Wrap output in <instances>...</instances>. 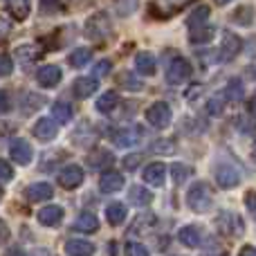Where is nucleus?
I'll use <instances>...</instances> for the list:
<instances>
[{
	"mask_svg": "<svg viewBox=\"0 0 256 256\" xmlns=\"http://www.w3.org/2000/svg\"><path fill=\"white\" fill-rule=\"evenodd\" d=\"M9 32H12V25H9L7 20H2V18H0V40H2V38H7V36H9Z\"/></svg>",
	"mask_w": 256,
	"mask_h": 256,
	"instance_id": "nucleus-47",
	"label": "nucleus"
},
{
	"mask_svg": "<svg viewBox=\"0 0 256 256\" xmlns=\"http://www.w3.org/2000/svg\"><path fill=\"white\" fill-rule=\"evenodd\" d=\"M9 240V227L4 220H0V245H4Z\"/></svg>",
	"mask_w": 256,
	"mask_h": 256,
	"instance_id": "nucleus-46",
	"label": "nucleus"
},
{
	"mask_svg": "<svg viewBox=\"0 0 256 256\" xmlns=\"http://www.w3.org/2000/svg\"><path fill=\"white\" fill-rule=\"evenodd\" d=\"M66 254L68 256H92L94 254V245L90 243V240L70 238L66 243Z\"/></svg>",
	"mask_w": 256,
	"mask_h": 256,
	"instance_id": "nucleus-17",
	"label": "nucleus"
},
{
	"mask_svg": "<svg viewBox=\"0 0 256 256\" xmlns=\"http://www.w3.org/2000/svg\"><path fill=\"white\" fill-rule=\"evenodd\" d=\"M135 70L144 76L155 74V70H158V66H155V56L150 52H137L135 54Z\"/></svg>",
	"mask_w": 256,
	"mask_h": 256,
	"instance_id": "nucleus-18",
	"label": "nucleus"
},
{
	"mask_svg": "<svg viewBox=\"0 0 256 256\" xmlns=\"http://www.w3.org/2000/svg\"><path fill=\"white\" fill-rule=\"evenodd\" d=\"M168 171H171L173 182H178V184H182V182H184V180H189V176H191V173H194V168H191V166H186V164L173 162Z\"/></svg>",
	"mask_w": 256,
	"mask_h": 256,
	"instance_id": "nucleus-32",
	"label": "nucleus"
},
{
	"mask_svg": "<svg viewBox=\"0 0 256 256\" xmlns=\"http://www.w3.org/2000/svg\"><path fill=\"white\" fill-rule=\"evenodd\" d=\"M74 230L84 232V234H94V232L99 230L97 216H94V214H90V212H84V214H81V216L74 220Z\"/></svg>",
	"mask_w": 256,
	"mask_h": 256,
	"instance_id": "nucleus-22",
	"label": "nucleus"
},
{
	"mask_svg": "<svg viewBox=\"0 0 256 256\" xmlns=\"http://www.w3.org/2000/svg\"><path fill=\"white\" fill-rule=\"evenodd\" d=\"M238 128L240 130H254L256 128V120H252V117H238Z\"/></svg>",
	"mask_w": 256,
	"mask_h": 256,
	"instance_id": "nucleus-44",
	"label": "nucleus"
},
{
	"mask_svg": "<svg viewBox=\"0 0 256 256\" xmlns=\"http://www.w3.org/2000/svg\"><path fill=\"white\" fill-rule=\"evenodd\" d=\"M216 182L222 189H234V186L240 184V173L238 168H234L232 164H220L216 168Z\"/></svg>",
	"mask_w": 256,
	"mask_h": 256,
	"instance_id": "nucleus-8",
	"label": "nucleus"
},
{
	"mask_svg": "<svg viewBox=\"0 0 256 256\" xmlns=\"http://www.w3.org/2000/svg\"><path fill=\"white\" fill-rule=\"evenodd\" d=\"M14 72V61L9 54H0V79L9 76Z\"/></svg>",
	"mask_w": 256,
	"mask_h": 256,
	"instance_id": "nucleus-36",
	"label": "nucleus"
},
{
	"mask_svg": "<svg viewBox=\"0 0 256 256\" xmlns=\"http://www.w3.org/2000/svg\"><path fill=\"white\" fill-rule=\"evenodd\" d=\"M204 256H227V254H204Z\"/></svg>",
	"mask_w": 256,
	"mask_h": 256,
	"instance_id": "nucleus-53",
	"label": "nucleus"
},
{
	"mask_svg": "<svg viewBox=\"0 0 256 256\" xmlns=\"http://www.w3.org/2000/svg\"><path fill=\"white\" fill-rule=\"evenodd\" d=\"M214 198H212V191H209L207 182H196L191 184V189L186 191V204L189 209H194L196 214H202L212 207Z\"/></svg>",
	"mask_w": 256,
	"mask_h": 256,
	"instance_id": "nucleus-2",
	"label": "nucleus"
},
{
	"mask_svg": "<svg viewBox=\"0 0 256 256\" xmlns=\"http://www.w3.org/2000/svg\"><path fill=\"white\" fill-rule=\"evenodd\" d=\"M58 132V126H56V120H38L34 126V137L40 142H52Z\"/></svg>",
	"mask_w": 256,
	"mask_h": 256,
	"instance_id": "nucleus-13",
	"label": "nucleus"
},
{
	"mask_svg": "<svg viewBox=\"0 0 256 256\" xmlns=\"http://www.w3.org/2000/svg\"><path fill=\"white\" fill-rule=\"evenodd\" d=\"M140 162H142V155L140 153H130V155H126V158H124V166L128 168V171L137 168V166H140Z\"/></svg>",
	"mask_w": 256,
	"mask_h": 256,
	"instance_id": "nucleus-43",
	"label": "nucleus"
},
{
	"mask_svg": "<svg viewBox=\"0 0 256 256\" xmlns=\"http://www.w3.org/2000/svg\"><path fill=\"white\" fill-rule=\"evenodd\" d=\"M250 110H252V115H256V92L252 94V99H250Z\"/></svg>",
	"mask_w": 256,
	"mask_h": 256,
	"instance_id": "nucleus-50",
	"label": "nucleus"
},
{
	"mask_svg": "<svg viewBox=\"0 0 256 256\" xmlns=\"http://www.w3.org/2000/svg\"><path fill=\"white\" fill-rule=\"evenodd\" d=\"M52 117L58 124H68L72 120V106L68 102H56L52 106Z\"/></svg>",
	"mask_w": 256,
	"mask_h": 256,
	"instance_id": "nucleus-31",
	"label": "nucleus"
},
{
	"mask_svg": "<svg viewBox=\"0 0 256 256\" xmlns=\"http://www.w3.org/2000/svg\"><path fill=\"white\" fill-rule=\"evenodd\" d=\"M214 36V27L212 25H198V27H191L189 30V40L194 45H200V43H209Z\"/></svg>",
	"mask_w": 256,
	"mask_h": 256,
	"instance_id": "nucleus-24",
	"label": "nucleus"
},
{
	"mask_svg": "<svg viewBox=\"0 0 256 256\" xmlns=\"http://www.w3.org/2000/svg\"><path fill=\"white\" fill-rule=\"evenodd\" d=\"M240 50H243V40H240V36H236L234 32H225V34H222V43H220L218 58H220V61H232V58H236L240 54Z\"/></svg>",
	"mask_w": 256,
	"mask_h": 256,
	"instance_id": "nucleus-6",
	"label": "nucleus"
},
{
	"mask_svg": "<svg viewBox=\"0 0 256 256\" xmlns=\"http://www.w3.org/2000/svg\"><path fill=\"white\" fill-rule=\"evenodd\" d=\"M97 88H99L97 76H79V79L74 81V86H72V90H74V94L79 99H86V97H90V94H94Z\"/></svg>",
	"mask_w": 256,
	"mask_h": 256,
	"instance_id": "nucleus-14",
	"label": "nucleus"
},
{
	"mask_svg": "<svg viewBox=\"0 0 256 256\" xmlns=\"http://www.w3.org/2000/svg\"><path fill=\"white\" fill-rule=\"evenodd\" d=\"M135 7H137V0H117V12H120V16H128Z\"/></svg>",
	"mask_w": 256,
	"mask_h": 256,
	"instance_id": "nucleus-40",
	"label": "nucleus"
},
{
	"mask_svg": "<svg viewBox=\"0 0 256 256\" xmlns=\"http://www.w3.org/2000/svg\"><path fill=\"white\" fill-rule=\"evenodd\" d=\"M214 2H216V4H220V7H225V4H230L232 0H214Z\"/></svg>",
	"mask_w": 256,
	"mask_h": 256,
	"instance_id": "nucleus-51",
	"label": "nucleus"
},
{
	"mask_svg": "<svg viewBox=\"0 0 256 256\" xmlns=\"http://www.w3.org/2000/svg\"><path fill=\"white\" fill-rule=\"evenodd\" d=\"M178 238L186 248H200V230L196 225H186L178 232Z\"/></svg>",
	"mask_w": 256,
	"mask_h": 256,
	"instance_id": "nucleus-23",
	"label": "nucleus"
},
{
	"mask_svg": "<svg viewBox=\"0 0 256 256\" xmlns=\"http://www.w3.org/2000/svg\"><path fill=\"white\" fill-rule=\"evenodd\" d=\"M54 196V189L48 184V182H34V184L25 186V198L30 202H45Z\"/></svg>",
	"mask_w": 256,
	"mask_h": 256,
	"instance_id": "nucleus-10",
	"label": "nucleus"
},
{
	"mask_svg": "<svg viewBox=\"0 0 256 256\" xmlns=\"http://www.w3.org/2000/svg\"><path fill=\"white\" fill-rule=\"evenodd\" d=\"M9 106H12V102H9V94L4 92V90H0V112H7Z\"/></svg>",
	"mask_w": 256,
	"mask_h": 256,
	"instance_id": "nucleus-45",
	"label": "nucleus"
},
{
	"mask_svg": "<svg viewBox=\"0 0 256 256\" xmlns=\"http://www.w3.org/2000/svg\"><path fill=\"white\" fill-rule=\"evenodd\" d=\"M110 32H112V22H110V16H108L106 12L92 14L84 25V36L90 40H104Z\"/></svg>",
	"mask_w": 256,
	"mask_h": 256,
	"instance_id": "nucleus-1",
	"label": "nucleus"
},
{
	"mask_svg": "<svg viewBox=\"0 0 256 256\" xmlns=\"http://www.w3.org/2000/svg\"><path fill=\"white\" fill-rule=\"evenodd\" d=\"M222 108H225V94H222V97L220 94H214V97L207 102V112L209 115H214V117L220 115Z\"/></svg>",
	"mask_w": 256,
	"mask_h": 256,
	"instance_id": "nucleus-35",
	"label": "nucleus"
},
{
	"mask_svg": "<svg viewBox=\"0 0 256 256\" xmlns=\"http://www.w3.org/2000/svg\"><path fill=\"white\" fill-rule=\"evenodd\" d=\"M248 204H250V209H254V212H256V194L248 196Z\"/></svg>",
	"mask_w": 256,
	"mask_h": 256,
	"instance_id": "nucleus-49",
	"label": "nucleus"
},
{
	"mask_svg": "<svg viewBox=\"0 0 256 256\" xmlns=\"http://www.w3.org/2000/svg\"><path fill=\"white\" fill-rule=\"evenodd\" d=\"M0 200H2V189H0Z\"/></svg>",
	"mask_w": 256,
	"mask_h": 256,
	"instance_id": "nucleus-54",
	"label": "nucleus"
},
{
	"mask_svg": "<svg viewBox=\"0 0 256 256\" xmlns=\"http://www.w3.org/2000/svg\"><path fill=\"white\" fill-rule=\"evenodd\" d=\"M122 81H124V88H128V90H142L144 86H142V81L140 79H135V76L130 74V72H124V74L120 76Z\"/></svg>",
	"mask_w": 256,
	"mask_h": 256,
	"instance_id": "nucleus-37",
	"label": "nucleus"
},
{
	"mask_svg": "<svg viewBox=\"0 0 256 256\" xmlns=\"http://www.w3.org/2000/svg\"><path fill=\"white\" fill-rule=\"evenodd\" d=\"M155 222H158V218H155L153 214H140V216L132 220L130 232H132V234H140V236L150 234V232H153V227H155Z\"/></svg>",
	"mask_w": 256,
	"mask_h": 256,
	"instance_id": "nucleus-20",
	"label": "nucleus"
},
{
	"mask_svg": "<svg viewBox=\"0 0 256 256\" xmlns=\"http://www.w3.org/2000/svg\"><path fill=\"white\" fill-rule=\"evenodd\" d=\"M238 256H256V248H252V245H245V248L240 250Z\"/></svg>",
	"mask_w": 256,
	"mask_h": 256,
	"instance_id": "nucleus-48",
	"label": "nucleus"
},
{
	"mask_svg": "<svg viewBox=\"0 0 256 256\" xmlns=\"http://www.w3.org/2000/svg\"><path fill=\"white\" fill-rule=\"evenodd\" d=\"M232 20H234L236 25H252L254 9L250 7V4H245V7H238L234 14H232Z\"/></svg>",
	"mask_w": 256,
	"mask_h": 256,
	"instance_id": "nucleus-34",
	"label": "nucleus"
},
{
	"mask_svg": "<svg viewBox=\"0 0 256 256\" xmlns=\"http://www.w3.org/2000/svg\"><path fill=\"white\" fill-rule=\"evenodd\" d=\"M63 218V209L58 207V204H48V207H43L38 212V222L45 227H54L58 225Z\"/></svg>",
	"mask_w": 256,
	"mask_h": 256,
	"instance_id": "nucleus-16",
	"label": "nucleus"
},
{
	"mask_svg": "<svg viewBox=\"0 0 256 256\" xmlns=\"http://www.w3.org/2000/svg\"><path fill=\"white\" fill-rule=\"evenodd\" d=\"M142 178H144V182L150 186H162L164 180H166V166H164L162 162H150L148 166L144 168Z\"/></svg>",
	"mask_w": 256,
	"mask_h": 256,
	"instance_id": "nucleus-11",
	"label": "nucleus"
},
{
	"mask_svg": "<svg viewBox=\"0 0 256 256\" xmlns=\"http://www.w3.org/2000/svg\"><path fill=\"white\" fill-rule=\"evenodd\" d=\"M9 155H12V160L16 164L27 166V164L34 160V148H32V144L27 140H22V137H14L12 144H9Z\"/></svg>",
	"mask_w": 256,
	"mask_h": 256,
	"instance_id": "nucleus-5",
	"label": "nucleus"
},
{
	"mask_svg": "<svg viewBox=\"0 0 256 256\" xmlns=\"http://www.w3.org/2000/svg\"><path fill=\"white\" fill-rule=\"evenodd\" d=\"M16 58L20 61V66H32L34 61H38L40 58V48L38 45H34V43H25V45H18L16 48Z\"/></svg>",
	"mask_w": 256,
	"mask_h": 256,
	"instance_id": "nucleus-15",
	"label": "nucleus"
},
{
	"mask_svg": "<svg viewBox=\"0 0 256 256\" xmlns=\"http://www.w3.org/2000/svg\"><path fill=\"white\" fill-rule=\"evenodd\" d=\"M117 102H120V97H117V92L115 90H106L104 94H99V99H97V110L99 112H110L112 108L117 106Z\"/></svg>",
	"mask_w": 256,
	"mask_h": 256,
	"instance_id": "nucleus-28",
	"label": "nucleus"
},
{
	"mask_svg": "<svg viewBox=\"0 0 256 256\" xmlns=\"http://www.w3.org/2000/svg\"><path fill=\"white\" fill-rule=\"evenodd\" d=\"M81 182H84V168L76 166V164H68L58 173V184L63 189H76Z\"/></svg>",
	"mask_w": 256,
	"mask_h": 256,
	"instance_id": "nucleus-7",
	"label": "nucleus"
},
{
	"mask_svg": "<svg viewBox=\"0 0 256 256\" xmlns=\"http://www.w3.org/2000/svg\"><path fill=\"white\" fill-rule=\"evenodd\" d=\"M137 140H140V137H137V130H135V128L117 130V132H115V137H112V142H115L117 146H132Z\"/></svg>",
	"mask_w": 256,
	"mask_h": 256,
	"instance_id": "nucleus-33",
	"label": "nucleus"
},
{
	"mask_svg": "<svg viewBox=\"0 0 256 256\" xmlns=\"http://www.w3.org/2000/svg\"><path fill=\"white\" fill-rule=\"evenodd\" d=\"M106 218L110 225H122L126 220V204L122 202H110L106 207Z\"/></svg>",
	"mask_w": 256,
	"mask_h": 256,
	"instance_id": "nucleus-25",
	"label": "nucleus"
},
{
	"mask_svg": "<svg viewBox=\"0 0 256 256\" xmlns=\"http://www.w3.org/2000/svg\"><path fill=\"white\" fill-rule=\"evenodd\" d=\"M4 7L12 14L14 20H25V18L30 16L32 0H4Z\"/></svg>",
	"mask_w": 256,
	"mask_h": 256,
	"instance_id": "nucleus-19",
	"label": "nucleus"
},
{
	"mask_svg": "<svg viewBox=\"0 0 256 256\" xmlns=\"http://www.w3.org/2000/svg\"><path fill=\"white\" fill-rule=\"evenodd\" d=\"M110 70H112V61H110V58H102V61L94 66V76H99V79H102V76H106Z\"/></svg>",
	"mask_w": 256,
	"mask_h": 256,
	"instance_id": "nucleus-38",
	"label": "nucleus"
},
{
	"mask_svg": "<svg viewBox=\"0 0 256 256\" xmlns=\"http://www.w3.org/2000/svg\"><path fill=\"white\" fill-rule=\"evenodd\" d=\"M225 99L227 102H243V94H245V88H243V81L240 79H232L225 88Z\"/></svg>",
	"mask_w": 256,
	"mask_h": 256,
	"instance_id": "nucleus-30",
	"label": "nucleus"
},
{
	"mask_svg": "<svg viewBox=\"0 0 256 256\" xmlns=\"http://www.w3.org/2000/svg\"><path fill=\"white\" fill-rule=\"evenodd\" d=\"M36 81H38V86H43V88H54V86H58V81H61V68L52 66V63L38 68Z\"/></svg>",
	"mask_w": 256,
	"mask_h": 256,
	"instance_id": "nucleus-9",
	"label": "nucleus"
},
{
	"mask_svg": "<svg viewBox=\"0 0 256 256\" xmlns=\"http://www.w3.org/2000/svg\"><path fill=\"white\" fill-rule=\"evenodd\" d=\"M189 76H191V63L186 61V58L176 56V58H171V61H168V66H166V81L171 86L184 84Z\"/></svg>",
	"mask_w": 256,
	"mask_h": 256,
	"instance_id": "nucleus-3",
	"label": "nucleus"
},
{
	"mask_svg": "<svg viewBox=\"0 0 256 256\" xmlns=\"http://www.w3.org/2000/svg\"><path fill=\"white\" fill-rule=\"evenodd\" d=\"M88 166L90 168H94V171H99V168H106L108 164L112 162V155L108 153V150H94L92 155H88Z\"/></svg>",
	"mask_w": 256,
	"mask_h": 256,
	"instance_id": "nucleus-29",
	"label": "nucleus"
},
{
	"mask_svg": "<svg viewBox=\"0 0 256 256\" xmlns=\"http://www.w3.org/2000/svg\"><path fill=\"white\" fill-rule=\"evenodd\" d=\"M126 256H148V252H146V248L140 245V243H128L126 245Z\"/></svg>",
	"mask_w": 256,
	"mask_h": 256,
	"instance_id": "nucleus-42",
	"label": "nucleus"
},
{
	"mask_svg": "<svg viewBox=\"0 0 256 256\" xmlns=\"http://www.w3.org/2000/svg\"><path fill=\"white\" fill-rule=\"evenodd\" d=\"M209 14H212V9L207 7V4H200V7H196L194 12L189 14V18H186V27H198V25H204L209 18Z\"/></svg>",
	"mask_w": 256,
	"mask_h": 256,
	"instance_id": "nucleus-27",
	"label": "nucleus"
},
{
	"mask_svg": "<svg viewBox=\"0 0 256 256\" xmlns=\"http://www.w3.org/2000/svg\"><path fill=\"white\" fill-rule=\"evenodd\" d=\"M146 122L153 128H158V130H164V128L171 124V108H168V104L155 102L153 106L146 110Z\"/></svg>",
	"mask_w": 256,
	"mask_h": 256,
	"instance_id": "nucleus-4",
	"label": "nucleus"
},
{
	"mask_svg": "<svg viewBox=\"0 0 256 256\" xmlns=\"http://www.w3.org/2000/svg\"><path fill=\"white\" fill-rule=\"evenodd\" d=\"M14 180V168L7 160H0V182H9Z\"/></svg>",
	"mask_w": 256,
	"mask_h": 256,
	"instance_id": "nucleus-39",
	"label": "nucleus"
},
{
	"mask_svg": "<svg viewBox=\"0 0 256 256\" xmlns=\"http://www.w3.org/2000/svg\"><path fill=\"white\" fill-rule=\"evenodd\" d=\"M252 158L256 160V140H254V144H252Z\"/></svg>",
	"mask_w": 256,
	"mask_h": 256,
	"instance_id": "nucleus-52",
	"label": "nucleus"
},
{
	"mask_svg": "<svg viewBox=\"0 0 256 256\" xmlns=\"http://www.w3.org/2000/svg\"><path fill=\"white\" fill-rule=\"evenodd\" d=\"M61 2L63 0H40V12L43 14H54L61 9Z\"/></svg>",
	"mask_w": 256,
	"mask_h": 256,
	"instance_id": "nucleus-41",
	"label": "nucleus"
},
{
	"mask_svg": "<svg viewBox=\"0 0 256 256\" xmlns=\"http://www.w3.org/2000/svg\"><path fill=\"white\" fill-rule=\"evenodd\" d=\"M122 186H124V176L117 171H106L99 178V189H102V194H115Z\"/></svg>",
	"mask_w": 256,
	"mask_h": 256,
	"instance_id": "nucleus-12",
	"label": "nucleus"
},
{
	"mask_svg": "<svg viewBox=\"0 0 256 256\" xmlns=\"http://www.w3.org/2000/svg\"><path fill=\"white\" fill-rule=\"evenodd\" d=\"M90 58H92V50L90 48H76L74 52L68 56V63H70L72 68H84L90 63Z\"/></svg>",
	"mask_w": 256,
	"mask_h": 256,
	"instance_id": "nucleus-26",
	"label": "nucleus"
},
{
	"mask_svg": "<svg viewBox=\"0 0 256 256\" xmlns=\"http://www.w3.org/2000/svg\"><path fill=\"white\" fill-rule=\"evenodd\" d=\"M150 200H153V194L140 184L130 186V191H128V202H132L135 207H148Z\"/></svg>",
	"mask_w": 256,
	"mask_h": 256,
	"instance_id": "nucleus-21",
	"label": "nucleus"
}]
</instances>
